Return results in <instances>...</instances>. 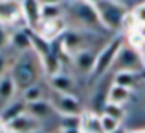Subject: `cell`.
I'll use <instances>...</instances> for the list:
<instances>
[{"label": "cell", "instance_id": "1", "mask_svg": "<svg viewBox=\"0 0 145 133\" xmlns=\"http://www.w3.org/2000/svg\"><path fill=\"white\" fill-rule=\"evenodd\" d=\"M40 72H42L40 58L33 50H28V52L20 54L17 59H15L9 74H11V78H13L17 89L22 93L26 87L39 83V74Z\"/></svg>", "mask_w": 145, "mask_h": 133}, {"label": "cell", "instance_id": "2", "mask_svg": "<svg viewBox=\"0 0 145 133\" xmlns=\"http://www.w3.org/2000/svg\"><path fill=\"white\" fill-rule=\"evenodd\" d=\"M121 46H123V37H114L110 39L105 46L96 54V61L94 67L90 70V79H99L112 68V65L116 63V58L120 54Z\"/></svg>", "mask_w": 145, "mask_h": 133}, {"label": "cell", "instance_id": "3", "mask_svg": "<svg viewBox=\"0 0 145 133\" xmlns=\"http://www.w3.org/2000/svg\"><path fill=\"white\" fill-rule=\"evenodd\" d=\"M94 7L97 9V15L106 30H116L121 26V22L125 19V7L123 6H120L114 0H99Z\"/></svg>", "mask_w": 145, "mask_h": 133}, {"label": "cell", "instance_id": "4", "mask_svg": "<svg viewBox=\"0 0 145 133\" xmlns=\"http://www.w3.org/2000/svg\"><path fill=\"white\" fill-rule=\"evenodd\" d=\"M53 111L59 115H81V104L74 94H61V93H52L50 98Z\"/></svg>", "mask_w": 145, "mask_h": 133}, {"label": "cell", "instance_id": "5", "mask_svg": "<svg viewBox=\"0 0 145 133\" xmlns=\"http://www.w3.org/2000/svg\"><path fill=\"white\" fill-rule=\"evenodd\" d=\"M72 9H74L75 19H79L85 26H90V28L103 26L101 19H99V15H97V9L92 6V4L85 2V0H74ZM103 28H105V26H103Z\"/></svg>", "mask_w": 145, "mask_h": 133}, {"label": "cell", "instance_id": "6", "mask_svg": "<svg viewBox=\"0 0 145 133\" xmlns=\"http://www.w3.org/2000/svg\"><path fill=\"white\" fill-rule=\"evenodd\" d=\"M116 63L121 65V70H129V72H138L143 67V59L140 56L138 50H134L132 46H121L120 54L116 58Z\"/></svg>", "mask_w": 145, "mask_h": 133}, {"label": "cell", "instance_id": "7", "mask_svg": "<svg viewBox=\"0 0 145 133\" xmlns=\"http://www.w3.org/2000/svg\"><path fill=\"white\" fill-rule=\"evenodd\" d=\"M40 2L39 0H22L20 2V11L22 17H24V22L29 30L35 32L40 24Z\"/></svg>", "mask_w": 145, "mask_h": 133}, {"label": "cell", "instance_id": "8", "mask_svg": "<svg viewBox=\"0 0 145 133\" xmlns=\"http://www.w3.org/2000/svg\"><path fill=\"white\" fill-rule=\"evenodd\" d=\"M4 128H7V130L13 131V133H31L35 130H40V122L24 113V115L17 116L15 120H11L9 124H6Z\"/></svg>", "mask_w": 145, "mask_h": 133}, {"label": "cell", "instance_id": "9", "mask_svg": "<svg viewBox=\"0 0 145 133\" xmlns=\"http://www.w3.org/2000/svg\"><path fill=\"white\" fill-rule=\"evenodd\" d=\"M9 44L17 52L24 54V52L31 50V30L29 28H20L9 35Z\"/></svg>", "mask_w": 145, "mask_h": 133}, {"label": "cell", "instance_id": "10", "mask_svg": "<svg viewBox=\"0 0 145 133\" xmlns=\"http://www.w3.org/2000/svg\"><path fill=\"white\" fill-rule=\"evenodd\" d=\"M50 85L55 93L61 94H74V78L64 72H57V74L50 76Z\"/></svg>", "mask_w": 145, "mask_h": 133}, {"label": "cell", "instance_id": "11", "mask_svg": "<svg viewBox=\"0 0 145 133\" xmlns=\"http://www.w3.org/2000/svg\"><path fill=\"white\" fill-rule=\"evenodd\" d=\"M53 111L52 104H50V100H39V102H31V104H26V115H29L31 118L35 120H42V118H48Z\"/></svg>", "mask_w": 145, "mask_h": 133}, {"label": "cell", "instance_id": "12", "mask_svg": "<svg viewBox=\"0 0 145 133\" xmlns=\"http://www.w3.org/2000/svg\"><path fill=\"white\" fill-rule=\"evenodd\" d=\"M26 113V104L22 100H17V102H9L7 105H4L2 111H0V124L6 126L9 124L11 120H15L17 116L24 115Z\"/></svg>", "mask_w": 145, "mask_h": 133}, {"label": "cell", "instance_id": "13", "mask_svg": "<svg viewBox=\"0 0 145 133\" xmlns=\"http://www.w3.org/2000/svg\"><path fill=\"white\" fill-rule=\"evenodd\" d=\"M17 85H15L13 78H11V74L7 72V74H4L2 78H0V104L2 105H7L9 102H13L15 98V93H17Z\"/></svg>", "mask_w": 145, "mask_h": 133}, {"label": "cell", "instance_id": "14", "mask_svg": "<svg viewBox=\"0 0 145 133\" xmlns=\"http://www.w3.org/2000/svg\"><path fill=\"white\" fill-rule=\"evenodd\" d=\"M72 58H74V65L77 67L79 70L90 74V70H92V67H94V61H96V52H92L90 48H85V50L74 54Z\"/></svg>", "mask_w": 145, "mask_h": 133}, {"label": "cell", "instance_id": "15", "mask_svg": "<svg viewBox=\"0 0 145 133\" xmlns=\"http://www.w3.org/2000/svg\"><path fill=\"white\" fill-rule=\"evenodd\" d=\"M131 98V91L125 89V87H120V85H114L108 89L106 93V102L108 104H116V105H123L125 102Z\"/></svg>", "mask_w": 145, "mask_h": 133}, {"label": "cell", "instance_id": "16", "mask_svg": "<svg viewBox=\"0 0 145 133\" xmlns=\"http://www.w3.org/2000/svg\"><path fill=\"white\" fill-rule=\"evenodd\" d=\"M20 100L24 104H31V102H39V100H44V89L40 83H35V85H29L22 91L20 94Z\"/></svg>", "mask_w": 145, "mask_h": 133}, {"label": "cell", "instance_id": "17", "mask_svg": "<svg viewBox=\"0 0 145 133\" xmlns=\"http://www.w3.org/2000/svg\"><path fill=\"white\" fill-rule=\"evenodd\" d=\"M136 72H129V70H120L116 76H114V85H120V87H125V89L131 91L136 83Z\"/></svg>", "mask_w": 145, "mask_h": 133}, {"label": "cell", "instance_id": "18", "mask_svg": "<svg viewBox=\"0 0 145 133\" xmlns=\"http://www.w3.org/2000/svg\"><path fill=\"white\" fill-rule=\"evenodd\" d=\"M81 115H61V130H81Z\"/></svg>", "mask_w": 145, "mask_h": 133}, {"label": "cell", "instance_id": "19", "mask_svg": "<svg viewBox=\"0 0 145 133\" xmlns=\"http://www.w3.org/2000/svg\"><path fill=\"white\" fill-rule=\"evenodd\" d=\"M61 6H42L40 7V22H50L61 19Z\"/></svg>", "mask_w": 145, "mask_h": 133}, {"label": "cell", "instance_id": "20", "mask_svg": "<svg viewBox=\"0 0 145 133\" xmlns=\"http://www.w3.org/2000/svg\"><path fill=\"white\" fill-rule=\"evenodd\" d=\"M120 126H121L120 120L112 118V116L105 115V113L99 116V128H101V133H112L114 130H118Z\"/></svg>", "mask_w": 145, "mask_h": 133}, {"label": "cell", "instance_id": "21", "mask_svg": "<svg viewBox=\"0 0 145 133\" xmlns=\"http://www.w3.org/2000/svg\"><path fill=\"white\" fill-rule=\"evenodd\" d=\"M103 113H105V115H108V116H112V118H116V120H120V122H121V118L125 116V111H123V107H121V105L108 104V102H106L105 107H103Z\"/></svg>", "mask_w": 145, "mask_h": 133}, {"label": "cell", "instance_id": "22", "mask_svg": "<svg viewBox=\"0 0 145 133\" xmlns=\"http://www.w3.org/2000/svg\"><path fill=\"white\" fill-rule=\"evenodd\" d=\"M9 35H11V33H7L6 26L0 22V52L4 50V46H7V43H9Z\"/></svg>", "mask_w": 145, "mask_h": 133}, {"label": "cell", "instance_id": "23", "mask_svg": "<svg viewBox=\"0 0 145 133\" xmlns=\"http://www.w3.org/2000/svg\"><path fill=\"white\" fill-rule=\"evenodd\" d=\"M7 67H9V63H7V58L0 52V78H2L4 74H7Z\"/></svg>", "mask_w": 145, "mask_h": 133}, {"label": "cell", "instance_id": "24", "mask_svg": "<svg viewBox=\"0 0 145 133\" xmlns=\"http://www.w3.org/2000/svg\"><path fill=\"white\" fill-rule=\"evenodd\" d=\"M40 6H59L63 0H39Z\"/></svg>", "mask_w": 145, "mask_h": 133}, {"label": "cell", "instance_id": "25", "mask_svg": "<svg viewBox=\"0 0 145 133\" xmlns=\"http://www.w3.org/2000/svg\"><path fill=\"white\" fill-rule=\"evenodd\" d=\"M61 133H83L81 130H61Z\"/></svg>", "mask_w": 145, "mask_h": 133}, {"label": "cell", "instance_id": "26", "mask_svg": "<svg viewBox=\"0 0 145 133\" xmlns=\"http://www.w3.org/2000/svg\"><path fill=\"white\" fill-rule=\"evenodd\" d=\"M112 133H127V130H125L123 126H120V128H118V130H114Z\"/></svg>", "mask_w": 145, "mask_h": 133}, {"label": "cell", "instance_id": "27", "mask_svg": "<svg viewBox=\"0 0 145 133\" xmlns=\"http://www.w3.org/2000/svg\"><path fill=\"white\" fill-rule=\"evenodd\" d=\"M127 133H145V130L142 128V130H132V131H127Z\"/></svg>", "mask_w": 145, "mask_h": 133}, {"label": "cell", "instance_id": "28", "mask_svg": "<svg viewBox=\"0 0 145 133\" xmlns=\"http://www.w3.org/2000/svg\"><path fill=\"white\" fill-rule=\"evenodd\" d=\"M0 133H13V131H9L7 128H4V126H2V130H0Z\"/></svg>", "mask_w": 145, "mask_h": 133}, {"label": "cell", "instance_id": "29", "mask_svg": "<svg viewBox=\"0 0 145 133\" xmlns=\"http://www.w3.org/2000/svg\"><path fill=\"white\" fill-rule=\"evenodd\" d=\"M31 133H46V131H42V130H35V131H31Z\"/></svg>", "mask_w": 145, "mask_h": 133}, {"label": "cell", "instance_id": "30", "mask_svg": "<svg viewBox=\"0 0 145 133\" xmlns=\"http://www.w3.org/2000/svg\"><path fill=\"white\" fill-rule=\"evenodd\" d=\"M13 2H17V4H20V2H22V0H13Z\"/></svg>", "mask_w": 145, "mask_h": 133}, {"label": "cell", "instance_id": "31", "mask_svg": "<svg viewBox=\"0 0 145 133\" xmlns=\"http://www.w3.org/2000/svg\"><path fill=\"white\" fill-rule=\"evenodd\" d=\"M143 65H145V56H143Z\"/></svg>", "mask_w": 145, "mask_h": 133}, {"label": "cell", "instance_id": "32", "mask_svg": "<svg viewBox=\"0 0 145 133\" xmlns=\"http://www.w3.org/2000/svg\"><path fill=\"white\" fill-rule=\"evenodd\" d=\"M81 131H83V130H81ZM83 133H90V131H83Z\"/></svg>", "mask_w": 145, "mask_h": 133}, {"label": "cell", "instance_id": "33", "mask_svg": "<svg viewBox=\"0 0 145 133\" xmlns=\"http://www.w3.org/2000/svg\"><path fill=\"white\" fill-rule=\"evenodd\" d=\"M143 6H145V4H143Z\"/></svg>", "mask_w": 145, "mask_h": 133}]
</instances>
